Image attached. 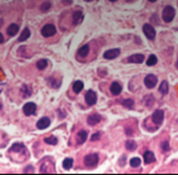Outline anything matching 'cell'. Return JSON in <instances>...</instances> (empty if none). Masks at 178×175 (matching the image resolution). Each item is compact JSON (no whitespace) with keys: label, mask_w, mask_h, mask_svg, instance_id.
<instances>
[{"label":"cell","mask_w":178,"mask_h":175,"mask_svg":"<svg viewBox=\"0 0 178 175\" xmlns=\"http://www.w3.org/2000/svg\"><path fill=\"white\" fill-rule=\"evenodd\" d=\"M84 163L87 168H95L98 163V155L96 153H91V155H87L84 158Z\"/></svg>","instance_id":"1"},{"label":"cell","mask_w":178,"mask_h":175,"mask_svg":"<svg viewBox=\"0 0 178 175\" xmlns=\"http://www.w3.org/2000/svg\"><path fill=\"white\" fill-rule=\"evenodd\" d=\"M174 18V9L172 6H166L162 11V20L165 22H171Z\"/></svg>","instance_id":"2"},{"label":"cell","mask_w":178,"mask_h":175,"mask_svg":"<svg viewBox=\"0 0 178 175\" xmlns=\"http://www.w3.org/2000/svg\"><path fill=\"white\" fill-rule=\"evenodd\" d=\"M41 34H43V36H45V38H50V36L55 35V34H56V28H55V26H52V24H46V26H44L43 29H41Z\"/></svg>","instance_id":"3"},{"label":"cell","mask_w":178,"mask_h":175,"mask_svg":"<svg viewBox=\"0 0 178 175\" xmlns=\"http://www.w3.org/2000/svg\"><path fill=\"white\" fill-rule=\"evenodd\" d=\"M143 33H144V35L149 39V40H154L155 39V29L150 26V24H144L143 26Z\"/></svg>","instance_id":"4"},{"label":"cell","mask_w":178,"mask_h":175,"mask_svg":"<svg viewBox=\"0 0 178 175\" xmlns=\"http://www.w3.org/2000/svg\"><path fill=\"white\" fill-rule=\"evenodd\" d=\"M85 100H86L87 105H95L97 102V94L94 91H88L85 96Z\"/></svg>","instance_id":"5"},{"label":"cell","mask_w":178,"mask_h":175,"mask_svg":"<svg viewBox=\"0 0 178 175\" xmlns=\"http://www.w3.org/2000/svg\"><path fill=\"white\" fill-rule=\"evenodd\" d=\"M156 82H157V78H156L155 75H148L144 78V84H145L147 88H153V87H155Z\"/></svg>","instance_id":"6"},{"label":"cell","mask_w":178,"mask_h":175,"mask_svg":"<svg viewBox=\"0 0 178 175\" xmlns=\"http://www.w3.org/2000/svg\"><path fill=\"white\" fill-rule=\"evenodd\" d=\"M37 111V105L34 103H27L24 106H23V112L24 115L27 116H30V115H34Z\"/></svg>","instance_id":"7"},{"label":"cell","mask_w":178,"mask_h":175,"mask_svg":"<svg viewBox=\"0 0 178 175\" xmlns=\"http://www.w3.org/2000/svg\"><path fill=\"white\" fill-rule=\"evenodd\" d=\"M151 118H153V122L154 123L161 124L162 121H164V111L162 110H155L154 114H153V116H151Z\"/></svg>","instance_id":"8"},{"label":"cell","mask_w":178,"mask_h":175,"mask_svg":"<svg viewBox=\"0 0 178 175\" xmlns=\"http://www.w3.org/2000/svg\"><path fill=\"white\" fill-rule=\"evenodd\" d=\"M120 54V50L119 48H113V50H108L104 52V58L106 59H114Z\"/></svg>","instance_id":"9"},{"label":"cell","mask_w":178,"mask_h":175,"mask_svg":"<svg viewBox=\"0 0 178 175\" xmlns=\"http://www.w3.org/2000/svg\"><path fill=\"white\" fill-rule=\"evenodd\" d=\"M127 62L130 63H143L144 62V56L143 54H132L127 58Z\"/></svg>","instance_id":"10"},{"label":"cell","mask_w":178,"mask_h":175,"mask_svg":"<svg viewBox=\"0 0 178 175\" xmlns=\"http://www.w3.org/2000/svg\"><path fill=\"white\" fill-rule=\"evenodd\" d=\"M121 91H122V87H121L120 83H118V82L112 83V86H110V92H112L114 96H119V94L121 93Z\"/></svg>","instance_id":"11"},{"label":"cell","mask_w":178,"mask_h":175,"mask_svg":"<svg viewBox=\"0 0 178 175\" xmlns=\"http://www.w3.org/2000/svg\"><path fill=\"white\" fill-rule=\"evenodd\" d=\"M37 126H38L39 129H45V128H47V127L50 126V118H49V117H43V118H40V120L38 121V123H37Z\"/></svg>","instance_id":"12"},{"label":"cell","mask_w":178,"mask_h":175,"mask_svg":"<svg viewBox=\"0 0 178 175\" xmlns=\"http://www.w3.org/2000/svg\"><path fill=\"white\" fill-rule=\"evenodd\" d=\"M101 120H102V117H101L100 115L94 114V115H91V116H88V118H87V123L90 124V126H95V124H97Z\"/></svg>","instance_id":"13"},{"label":"cell","mask_w":178,"mask_h":175,"mask_svg":"<svg viewBox=\"0 0 178 175\" xmlns=\"http://www.w3.org/2000/svg\"><path fill=\"white\" fill-rule=\"evenodd\" d=\"M143 158H144V163H147V164L155 162V157H154V153H153L151 151H147V152L144 153Z\"/></svg>","instance_id":"14"},{"label":"cell","mask_w":178,"mask_h":175,"mask_svg":"<svg viewBox=\"0 0 178 175\" xmlns=\"http://www.w3.org/2000/svg\"><path fill=\"white\" fill-rule=\"evenodd\" d=\"M82 21V12L81 11H75L74 15H73V23L76 26L79 23H81Z\"/></svg>","instance_id":"15"},{"label":"cell","mask_w":178,"mask_h":175,"mask_svg":"<svg viewBox=\"0 0 178 175\" xmlns=\"http://www.w3.org/2000/svg\"><path fill=\"white\" fill-rule=\"evenodd\" d=\"M82 88H84L82 81H75V82L73 83V91H74L75 93H80V92L82 91Z\"/></svg>","instance_id":"16"},{"label":"cell","mask_w":178,"mask_h":175,"mask_svg":"<svg viewBox=\"0 0 178 175\" xmlns=\"http://www.w3.org/2000/svg\"><path fill=\"white\" fill-rule=\"evenodd\" d=\"M88 52H90V47H88V45H85V46H82V47H80L79 48V52H78V54L80 56V57H86L87 54H88Z\"/></svg>","instance_id":"17"},{"label":"cell","mask_w":178,"mask_h":175,"mask_svg":"<svg viewBox=\"0 0 178 175\" xmlns=\"http://www.w3.org/2000/svg\"><path fill=\"white\" fill-rule=\"evenodd\" d=\"M18 33V26L17 24H11L9 28H8V34L10 35V36H15L16 34Z\"/></svg>","instance_id":"18"},{"label":"cell","mask_w":178,"mask_h":175,"mask_svg":"<svg viewBox=\"0 0 178 175\" xmlns=\"http://www.w3.org/2000/svg\"><path fill=\"white\" fill-rule=\"evenodd\" d=\"M23 150H24V145H23V144H20V143L14 144V145L11 146V149H10L11 152H21V151H23Z\"/></svg>","instance_id":"19"},{"label":"cell","mask_w":178,"mask_h":175,"mask_svg":"<svg viewBox=\"0 0 178 175\" xmlns=\"http://www.w3.org/2000/svg\"><path fill=\"white\" fill-rule=\"evenodd\" d=\"M86 139H87V132L86 130H81V132L78 133V144H82Z\"/></svg>","instance_id":"20"},{"label":"cell","mask_w":178,"mask_h":175,"mask_svg":"<svg viewBox=\"0 0 178 175\" xmlns=\"http://www.w3.org/2000/svg\"><path fill=\"white\" fill-rule=\"evenodd\" d=\"M30 36V30L28 29V28H26V29H23L22 30V33H21V36H20V41H26L28 38Z\"/></svg>","instance_id":"21"},{"label":"cell","mask_w":178,"mask_h":175,"mask_svg":"<svg viewBox=\"0 0 178 175\" xmlns=\"http://www.w3.org/2000/svg\"><path fill=\"white\" fill-rule=\"evenodd\" d=\"M159 91H160L161 94H166V93L168 92V83H167V81H162V82H161Z\"/></svg>","instance_id":"22"},{"label":"cell","mask_w":178,"mask_h":175,"mask_svg":"<svg viewBox=\"0 0 178 175\" xmlns=\"http://www.w3.org/2000/svg\"><path fill=\"white\" fill-rule=\"evenodd\" d=\"M136 147H137V144H136L133 140H127V141H126V149H127L129 151H135Z\"/></svg>","instance_id":"23"},{"label":"cell","mask_w":178,"mask_h":175,"mask_svg":"<svg viewBox=\"0 0 178 175\" xmlns=\"http://www.w3.org/2000/svg\"><path fill=\"white\" fill-rule=\"evenodd\" d=\"M156 63H157V58H156V56L150 54V56H149V58H148V60H147V65L151 66V65H155Z\"/></svg>","instance_id":"24"},{"label":"cell","mask_w":178,"mask_h":175,"mask_svg":"<svg viewBox=\"0 0 178 175\" xmlns=\"http://www.w3.org/2000/svg\"><path fill=\"white\" fill-rule=\"evenodd\" d=\"M45 143H46V144H50V145H56V144L58 143V139H57L56 137L51 135V137L45 138Z\"/></svg>","instance_id":"25"},{"label":"cell","mask_w":178,"mask_h":175,"mask_svg":"<svg viewBox=\"0 0 178 175\" xmlns=\"http://www.w3.org/2000/svg\"><path fill=\"white\" fill-rule=\"evenodd\" d=\"M47 59H40V60H38V63H37V66H38V69H40V70H43V69H45L46 66H47Z\"/></svg>","instance_id":"26"},{"label":"cell","mask_w":178,"mask_h":175,"mask_svg":"<svg viewBox=\"0 0 178 175\" xmlns=\"http://www.w3.org/2000/svg\"><path fill=\"white\" fill-rule=\"evenodd\" d=\"M121 104H122L125 108H127V109H132L135 102H133V99H125V100L121 102Z\"/></svg>","instance_id":"27"},{"label":"cell","mask_w":178,"mask_h":175,"mask_svg":"<svg viewBox=\"0 0 178 175\" xmlns=\"http://www.w3.org/2000/svg\"><path fill=\"white\" fill-rule=\"evenodd\" d=\"M62 165H63L64 169H70L72 165H73V159H72V158H65V159L63 161Z\"/></svg>","instance_id":"28"},{"label":"cell","mask_w":178,"mask_h":175,"mask_svg":"<svg viewBox=\"0 0 178 175\" xmlns=\"http://www.w3.org/2000/svg\"><path fill=\"white\" fill-rule=\"evenodd\" d=\"M130 164H131V167L137 168V167L141 165V159H139L138 157H135V158H132V159L130 161Z\"/></svg>","instance_id":"29"},{"label":"cell","mask_w":178,"mask_h":175,"mask_svg":"<svg viewBox=\"0 0 178 175\" xmlns=\"http://www.w3.org/2000/svg\"><path fill=\"white\" fill-rule=\"evenodd\" d=\"M50 8H51V4H50V2H45V3H43V4L40 5V10H41L43 12H46V11H49V10H50Z\"/></svg>","instance_id":"30"},{"label":"cell","mask_w":178,"mask_h":175,"mask_svg":"<svg viewBox=\"0 0 178 175\" xmlns=\"http://www.w3.org/2000/svg\"><path fill=\"white\" fill-rule=\"evenodd\" d=\"M22 94H23V97H28V96L32 94V90L28 88L27 86H23V87H22Z\"/></svg>","instance_id":"31"},{"label":"cell","mask_w":178,"mask_h":175,"mask_svg":"<svg viewBox=\"0 0 178 175\" xmlns=\"http://www.w3.org/2000/svg\"><path fill=\"white\" fill-rule=\"evenodd\" d=\"M145 99L148 100V103H147V106H150V105L154 103V99H153V97H151V96H148V97H145Z\"/></svg>","instance_id":"32"},{"label":"cell","mask_w":178,"mask_h":175,"mask_svg":"<svg viewBox=\"0 0 178 175\" xmlns=\"http://www.w3.org/2000/svg\"><path fill=\"white\" fill-rule=\"evenodd\" d=\"M100 137H101V133H95V134L91 137V140H92V141H96V140L100 139Z\"/></svg>","instance_id":"33"},{"label":"cell","mask_w":178,"mask_h":175,"mask_svg":"<svg viewBox=\"0 0 178 175\" xmlns=\"http://www.w3.org/2000/svg\"><path fill=\"white\" fill-rule=\"evenodd\" d=\"M162 150H164V151H168V150H170V146H168V143H167V141H165V143L162 144Z\"/></svg>","instance_id":"34"},{"label":"cell","mask_w":178,"mask_h":175,"mask_svg":"<svg viewBox=\"0 0 178 175\" xmlns=\"http://www.w3.org/2000/svg\"><path fill=\"white\" fill-rule=\"evenodd\" d=\"M4 41V36H3V34L2 33H0V44H2Z\"/></svg>","instance_id":"35"},{"label":"cell","mask_w":178,"mask_h":175,"mask_svg":"<svg viewBox=\"0 0 178 175\" xmlns=\"http://www.w3.org/2000/svg\"><path fill=\"white\" fill-rule=\"evenodd\" d=\"M26 171H34V169L30 167V168H27V169H26Z\"/></svg>","instance_id":"36"},{"label":"cell","mask_w":178,"mask_h":175,"mask_svg":"<svg viewBox=\"0 0 178 175\" xmlns=\"http://www.w3.org/2000/svg\"><path fill=\"white\" fill-rule=\"evenodd\" d=\"M149 2H151V3H154V2H156V0H149Z\"/></svg>","instance_id":"37"},{"label":"cell","mask_w":178,"mask_h":175,"mask_svg":"<svg viewBox=\"0 0 178 175\" xmlns=\"http://www.w3.org/2000/svg\"><path fill=\"white\" fill-rule=\"evenodd\" d=\"M85 2H92V0H85Z\"/></svg>","instance_id":"38"},{"label":"cell","mask_w":178,"mask_h":175,"mask_svg":"<svg viewBox=\"0 0 178 175\" xmlns=\"http://www.w3.org/2000/svg\"><path fill=\"white\" fill-rule=\"evenodd\" d=\"M176 66H177V68H178V62H177V64H176Z\"/></svg>","instance_id":"39"},{"label":"cell","mask_w":178,"mask_h":175,"mask_svg":"<svg viewBox=\"0 0 178 175\" xmlns=\"http://www.w3.org/2000/svg\"><path fill=\"white\" fill-rule=\"evenodd\" d=\"M110 2H116V0H110Z\"/></svg>","instance_id":"40"},{"label":"cell","mask_w":178,"mask_h":175,"mask_svg":"<svg viewBox=\"0 0 178 175\" xmlns=\"http://www.w3.org/2000/svg\"><path fill=\"white\" fill-rule=\"evenodd\" d=\"M0 109H2V104H0Z\"/></svg>","instance_id":"41"}]
</instances>
